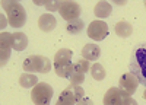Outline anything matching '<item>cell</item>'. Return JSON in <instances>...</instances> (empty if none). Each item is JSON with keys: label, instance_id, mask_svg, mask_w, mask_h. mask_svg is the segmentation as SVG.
<instances>
[{"label": "cell", "instance_id": "cell-17", "mask_svg": "<svg viewBox=\"0 0 146 105\" xmlns=\"http://www.w3.org/2000/svg\"><path fill=\"white\" fill-rule=\"evenodd\" d=\"M94 13L96 18H108L111 15V5L108 2H100L95 5V9H94Z\"/></svg>", "mask_w": 146, "mask_h": 105}, {"label": "cell", "instance_id": "cell-13", "mask_svg": "<svg viewBox=\"0 0 146 105\" xmlns=\"http://www.w3.org/2000/svg\"><path fill=\"white\" fill-rule=\"evenodd\" d=\"M28 45V37L23 32H15L12 34V48L16 51H23Z\"/></svg>", "mask_w": 146, "mask_h": 105}, {"label": "cell", "instance_id": "cell-20", "mask_svg": "<svg viewBox=\"0 0 146 105\" xmlns=\"http://www.w3.org/2000/svg\"><path fill=\"white\" fill-rule=\"evenodd\" d=\"M88 70L91 72V64H89V61L86 60V58H80V60H78V61L75 63V72H79V73L86 75Z\"/></svg>", "mask_w": 146, "mask_h": 105}, {"label": "cell", "instance_id": "cell-18", "mask_svg": "<svg viewBox=\"0 0 146 105\" xmlns=\"http://www.w3.org/2000/svg\"><path fill=\"white\" fill-rule=\"evenodd\" d=\"M85 28V22L82 19H75V20H70L66 23V29L69 34H73V35H76V34H80Z\"/></svg>", "mask_w": 146, "mask_h": 105}, {"label": "cell", "instance_id": "cell-8", "mask_svg": "<svg viewBox=\"0 0 146 105\" xmlns=\"http://www.w3.org/2000/svg\"><path fill=\"white\" fill-rule=\"evenodd\" d=\"M139 79L133 75V73H124L123 76L120 77V80H118V88L123 90V92H126L127 95H133L136 90H137V86H139Z\"/></svg>", "mask_w": 146, "mask_h": 105}, {"label": "cell", "instance_id": "cell-27", "mask_svg": "<svg viewBox=\"0 0 146 105\" xmlns=\"http://www.w3.org/2000/svg\"><path fill=\"white\" fill-rule=\"evenodd\" d=\"M145 7H146V0H145Z\"/></svg>", "mask_w": 146, "mask_h": 105}, {"label": "cell", "instance_id": "cell-10", "mask_svg": "<svg viewBox=\"0 0 146 105\" xmlns=\"http://www.w3.org/2000/svg\"><path fill=\"white\" fill-rule=\"evenodd\" d=\"M12 50V34L2 32L0 34V64L6 66L10 58Z\"/></svg>", "mask_w": 146, "mask_h": 105}, {"label": "cell", "instance_id": "cell-6", "mask_svg": "<svg viewBox=\"0 0 146 105\" xmlns=\"http://www.w3.org/2000/svg\"><path fill=\"white\" fill-rule=\"evenodd\" d=\"M80 12H82L80 5L76 3V2H69V0H66V2H62V5H60V9H58L60 16H62L64 20H67V22L75 20V19H79Z\"/></svg>", "mask_w": 146, "mask_h": 105}, {"label": "cell", "instance_id": "cell-5", "mask_svg": "<svg viewBox=\"0 0 146 105\" xmlns=\"http://www.w3.org/2000/svg\"><path fill=\"white\" fill-rule=\"evenodd\" d=\"M53 86L40 82L38 85H35L31 90V99L35 105H50L53 99Z\"/></svg>", "mask_w": 146, "mask_h": 105}, {"label": "cell", "instance_id": "cell-19", "mask_svg": "<svg viewBox=\"0 0 146 105\" xmlns=\"http://www.w3.org/2000/svg\"><path fill=\"white\" fill-rule=\"evenodd\" d=\"M91 75H92V77H94L95 80H102L107 73H105V69H104L102 64L95 63L94 66H91Z\"/></svg>", "mask_w": 146, "mask_h": 105}, {"label": "cell", "instance_id": "cell-16", "mask_svg": "<svg viewBox=\"0 0 146 105\" xmlns=\"http://www.w3.org/2000/svg\"><path fill=\"white\" fill-rule=\"evenodd\" d=\"M38 77H36L34 73H23L19 76V85L25 89H29V88H34L35 85H38Z\"/></svg>", "mask_w": 146, "mask_h": 105}, {"label": "cell", "instance_id": "cell-3", "mask_svg": "<svg viewBox=\"0 0 146 105\" xmlns=\"http://www.w3.org/2000/svg\"><path fill=\"white\" fill-rule=\"evenodd\" d=\"M54 70L60 77H70L75 73V64L72 63V51L69 48L58 50L54 55Z\"/></svg>", "mask_w": 146, "mask_h": 105}, {"label": "cell", "instance_id": "cell-7", "mask_svg": "<svg viewBox=\"0 0 146 105\" xmlns=\"http://www.w3.org/2000/svg\"><path fill=\"white\" fill-rule=\"evenodd\" d=\"M108 35V26L104 20H92L88 26V37L94 41H102Z\"/></svg>", "mask_w": 146, "mask_h": 105}, {"label": "cell", "instance_id": "cell-2", "mask_svg": "<svg viewBox=\"0 0 146 105\" xmlns=\"http://www.w3.org/2000/svg\"><path fill=\"white\" fill-rule=\"evenodd\" d=\"M3 9L6 10L7 15V22L10 26L13 28H22L27 22V12L23 6L19 2H13V0H5L2 3Z\"/></svg>", "mask_w": 146, "mask_h": 105}, {"label": "cell", "instance_id": "cell-15", "mask_svg": "<svg viewBox=\"0 0 146 105\" xmlns=\"http://www.w3.org/2000/svg\"><path fill=\"white\" fill-rule=\"evenodd\" d=\"M114 31H115V34L118 35L120 38H129L130 35L133 34V26H131V23H129L126 20H121V22H118L115 25Z\"/></svg>", "mask_w": 146, "mask_h": 105}, {"label": "cell", "instance_id": "cell-24", "mask_svg": "<svg viewBox=\"0 0 146 105\" xmlns=\"http://www.w3.org/2000/svg\"><path fill=\"white\" fill-rule=\"evenodd\" d=\"M76 105H94V102H92L89 98H86V96H85L83 99H80L79 102H76Z\"/></svg>", "mask_w": 146, "mask_h": 105}, {"label": "cell", "instance_id": "cell-26", "mask_svg": "<svg viewBox=\"0 0 146 105\" xmlns=\"http://www.w3.org/2000/svg\"><path fill=\"white\" fill-rule=\"evenodd\" d=\"M143 98L146 99V89H145V92H143Z\"/></svg>", "mask_w": 146, "mask_h": 105}, {"label": "cell", "instance_id": "cell-25", "mask_svg": "<svg viewBox=\"0 0 146 105\" xmlns=\"http://www.w3.org/2000/svg\"><path fill=\"white\" fill-rule=\"evenodd\" d=\"M124 105H137V102L133 99L131 96H129L127 99H126V102H124Z\"/></svg>", "mask_w": 146, "mask_h": 105}, {"label": "cell", "instance_id": "cell-21", "mask_svg": "<svg viewBox=\"0 0 146 105\" xmlns=\"http://www.w3.org/2000/svg\"><path fill=\"white\" fill-rule=\"evenodd\" d=\"M69 79H70V85L69 86H80L85 82V75L79 73V72H75Z\"/></svg>", "mask_w": 146, "mask_h": 105}, {"label": "cell", "instance_id": "cell-12", "mask_svg": "<svg viewBox=\"0 0 146 105\" xmlns=\"http://www.w3.org/2000/svg\"><path fill=\"white\" fill-rule=\"evenodd\" d=\"M101 55V50L96 44H86L82 48V57L86 58L88 61H95L98 60Z\"/></svg>", "mask_w": 146, "mask_h": 105}, {"label": "cell", "instance_id": "cell-11", "mask_svg": "<svg viewBox=\"0 0 146 105\" xmlns=\"http://www.w3.org/2000/svg\"><path fill=\"white\" fill-rule=\"evenodd\" d=\"M57 25V20L56 18L51 15V13H44L40 16L38 19V28L42 31V32H50L56 28Z\"/></svg>", "mask_w": 146, "mask_h": 105}, {"label": "cell", "instance_id": "cell-1", "mask_svg": "<svg viewBox=\"0 0 146 105\" xmlns=\"http://www.w3.org/2000/svg\"><path fill=\"white\" fill-rule=\"evenodd\" d=\"M130 73H133L142 85L146 86V42L139 44L130 57Z\"/></svg>", "mask_w": 146, "mask_h": 105}, {"label": "cell", "instance_id": "cell-23", "mask_svg": "<svg viewBox=\"0 0 146 105\" xmlns=\"http://www.w3.org/2000/svg\"><path fill=\"white\" fill-rule=\"evenodd\" d=\"M72 89H73V93H75V98H76L78 102L85 98V90L80 86H72Z\"/></svg>", "mask_w": 146, "mask_h": 105}, {"label": "cell", "instance_id": "cell-14", "mask_svg": "<svg viewBox=\"0 0 146 105\" xmlns=\"http://www.w3.org/2000/svg\"><path fill=\"white\" fill-rule=\"evenodd\" d=\"M76 98H75V93H73V89L72 86L66 88L62 93H60V96L56 102V105H76Z\"/></svg>", "mask_w": 146, "mask_h": 105}, {"label": "cell", "instance_id": "cell-9", "mask_svg": "<svg viewBox=\"0 0 146 105\" xmlns=\"http://www.w3.org/2000/svg\"><path fill=\"white\" fill-rule=\"evenodd\" d=\"M130 95L123 92L120 88H110L104 95V105H124Z\"/></svg>", "mask_w": 146, "mask_h": 105}, {"label": "cell", "instance_id": "cell-4", "mask_svg": "<svg viewBox=\"0 0 146 105\" xmlns=\"http://www.w3.org/2000/svg\"><path fill=\"white\" fill-rule=\"evenodd\" d=\"M22 67L27 73H48L51 70V61L44 55L32 54L25 58Z\"/></svg>", "mask_w": 146, "mask_h": 105}, {"label": "cell", "instance_id": "cell-22", "mask_svg": "<svg viewBox=\"0 0 146 105\" xmlns=\"http://www.w3.org/2000/svg\"><path fill=\"white\" fill-rule=\"evenodd\" d=\"M60 5H62V2H58V0H53V2H47V3H45V9H47L48 12H58Z\"/></svg>", "mask_w": 146, "mask_h": 105}]
</instances>
